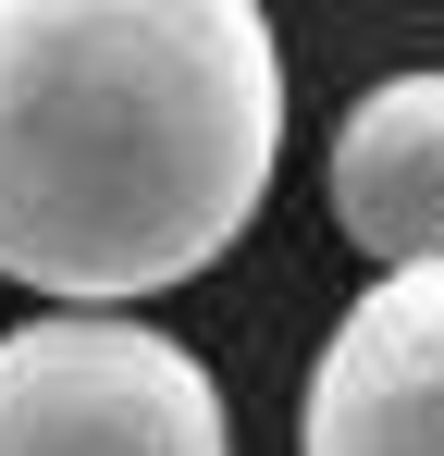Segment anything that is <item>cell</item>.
<instances>
[{
  "label": "cell",
  "instance_id": "obj_4",
  "mask_svg": "<svg viewBox=\"0 0 444 456\" xmlns=\"http://www.w3.org/2000/svg\"><path fill=\"white\" fill-rule=\"evenodd\" d=\"M333 223L358 259L382 272H420L444 259V62L420 75H382L333 124Z\"/></svg>",
  "mask_w": 444,
  "mask_h": 456
},
{
  "label": "cell",
  "instance_id": "obj_2",
  "mask_svg": "<svg viewBox=\"0 0 444 456\" xmlns=\"http://www.w3.org/2000/svg\"><path fill=\"white\" fill-rule=\"evenodd\" d=\"M0 456H234L222 382L136 308H37L0 333Z\"/></svg>",
  "mask_w": 444,
  "mask_h": 456
},
{
  "label": "cell",
  "instance_id": "obj_3",
  "mask_svg": "<svg viewBox=\"0 0 444 456\" xmlns=\"http://www.w3.org/2000/svg\"><path fill=\"white\" fill-rule=\"evenodd\" d=\"M296 456H444V259L346 297L296 395Z\"/></svg>",
  "mask_w": 444,
  "mask_h": 456
},
{
  "label": "cell",
  "instance_id": "obj_1",
  "mask_svg": "<svg viewBox=\"0 0 444 456\" xmlns=\"http://www.w3.org/2000/svg\"><path fill=\"white\" fill-rule=\"evenodd\" d=\"M284 37L247 0H0V284L136 308L247 247Z\"/></svg>",
  "mask_w": 444,
  "mask_h": 456
}]
</instances>
